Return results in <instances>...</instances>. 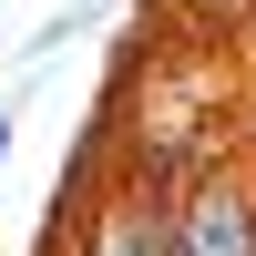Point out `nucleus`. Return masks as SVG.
<instances>
[{"mask_svg": "<svg viewBox=\"0 0 256 256\" xmlns=\"http://www.w3.org/2000/svg\"><path fill=\"white\" fill-rule=\"evenodd\" d=\"M174 256H256V174L205 164L174 184Z\"/></svg>", "mask_w": 256, "mask_h": 256, "instance_id": "1", "label": "nucleus"}, {"mask_svg": "<svg viewBox=\"0 0 256 256\" xmlns=\"http://www.w3.org/2000/svg\"><path fill=\"white\" fill-rule=\"evenodd\" d=\"M82 256H174V195H164V184L113 195L92 216V236H82Z\"/></svg>", "mask_w": 256, "mask_h": 256, "instance_id": "2", "label": "nucleus"}, {"mask_svg": "<svg viewBox=\"0 0 256 256\" xmlns=\"http://www.w3.org/2000/svg\"><path fill=\"white\" fill-rule=\"evenodd\" d=\"M102 10H113V0H62V10L41 20L31 41H20V62H31V72H41V62H62L72 41H92V31H102Z\"/></svg>", "mask_w": 256, "mask_h": 256, "instance_id": "3", "label": "nucleus"}]
</instances>
